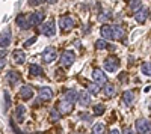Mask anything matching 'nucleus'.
<instances>
[{
    "label": "nucleus",
    "mask_w": 151,
    "mask_h": 134,
    "mask_svg": "<svg viewBox=\"0 0 151 134\" xmlns=\"http://www.w3.org/2000/svg\"><path fill=\"white\" fill-rule=\"evenodd\" d=\"M124 36V29L118 24H113V39H121Z\"/></svg>",
    "instance_id": "412c9836"
},
{
    "label": "nucleus",
    "mask_w": 151,
    "mask_h": 134,
    "mask_svg": "<svg viewBox=\"0 0 151 134\" xmlns=\"http://www.w3.org/2000/svg\"><path fill=\"white\" fill-rule=\"evenodd\" d=\"M41 32H42L45 36H53V35L56 33V30H55V21L45 23L44 26H42V29H41Z\"/></svg>",
    "instance_id": "ddd939ff"
},
{
    "label": "nucleus",
    "mask_w": 151,
    "mask_h": 134,
    "mask_svg": "<svg viewBox=\"0 0 151 134\" xmlns=\"http://www.w3.org/2000/svg\"><path fill=\"white\" fill-rule=\"evenodd\" d=\"M8 80H9V84L15 86V84L18 83V80H20L18 72H15V71H9V72H8Z\"/></svg>",
    "instance_id": "aec40b11"
},
{
    "label": "nucleus",
    "mask_w": 151,
    "mask_h": 134,
    "mask_svg": "<svg viewBox=\"0 0 151 134\" xmlns=\"http://www.w3.org/2000/svg\"><path fill=\"white\" fill-rule=\"evenodd\" d=\"M137 134H151V120L145 118H139L134 124Z\"/></svg>",
    "instance_id": "f257e3e1"
},
{
    "label": "nucleus",
    "mask_w": 151,
    "mask_h": 134,
    "mask_svg": "<svg viewBox=\"0 0 151 134\" xmlns=\"http://www.w3.org/2000/svg\"><path fill=\"white\" fill-rule=\"evenodd\" d=\"M104 95L106 96H109V98H110V96H113V95H115V86H113V84H104Z\"/></svg>",
    "instance_id": "b1692460"
},
{
    "label": "nucleus",
    "mask_w": 151,
    "mask_h": 134,
    "mask_svg": "<svg viewBox=\"0 0 151 134\" xmlns=\"http://www.w3.org/2000/svg\"><path fill=\"white\" fill-rule=\"evenodd\" d=\"M122 101H124V104L132 105L133 101H134V93H133L132 91H125V92L122 93Z\"/></svg>",
    "instance_id": "6ab92c4d"
},
{
    "label": "nucleus",
    "mask_w": 151,
    "mask_h": 134,
    "mask_svg": "<svg viewBox=\"0 0 151 134\" xmlns=\"http://www.w3.org/2000/svg\"><path fill=\"white\" fill-rule=\"evenodd\" d=\"M88 92H91L92 95H97L100 92V86H98L97 83H91L89 86H88Z\"/></svg>",
    "instance_id": "c85d7f7f"
},
{
    "label": "nucleus",
    "mask_w": 151,
    "mask_h": 134,
    "mask_svg": "<svg viewBox=\"0 0 151 134\" xmlns=\"http://www.w3.org/2000/svg\"><path fill=\"white\" fill-rule=\"evenodd\" d=\"M141 8H142V2H141V0H132V2L129 3V9L132 12H137Z\"/></svg>",
    "instance_id": "5701e85b"
},
{
    "label": "nucleus",
    "mask_w": 151,
    "mask_h": 134,
    "mask_svg": "<svg viewBox=\"0 0 151 134\" xmlns=\"http://www.w3.org/2000/svg\"><path fill=\"white\" fill-rule=\"evenodd\" d=\"M122 134H134V133H133L132 128H124V133Z\"/></svg>",
    "instance_id": "e433bc0d"
},
{
    "label": "nucleus",
    "mask_w": 151,
    "mask_h": 134,
    "mask_svg": "<svg viewBox=\"0 0 151 134\" xmlns=\"http://www.w3.org/2000/svg\"><path fill=\"white\" fill-rule=\"evenodd\" d=\"M12 56H14L15 63H24V60H26V53H24L23 50H15L14 53H12Z\"/></svg>",
    "instance_id": "f3484780"
},
{
    "label": "nucleus",
    "mask_w": 151,
    "mask_h": 134,
    "mask_svg": "<svg viewBox=\"0 0 151 134\" xmlns=\"http://www.w3.org/2000/svg\"><path fill=\"white\" fill-rule=\"evenodd\" d=\"M38 96H40V101H50L53 98V91L50 88H41Z\"/></svg>",
    "instance_id": "1a4fd4ad"
},
{
    "label": "nucleus",
    "mask_w": 151,
    "mask_h": 134,
    "mask_svg": "<svg viewBox=\"0 0 151 134\" xmlns=\"http://www.w3.org/2000/svg\"><path fill=\"white\" fill-rule=\"evenodd\" d=\"M58 108H59V112H60L62 115H67V113H70V112L73 110V103H70V101H67V100L64 98V100L59 101Z\"/></svg>",
    "instance_id": "6e6552de"
},
{
    "label": "nucleus",
    "mask_w": 151,
    "mask_h": 134,
    "mask_svg": "<svg viewBox=\"0 0 151 134\" xmlns=\"http://www.w3.org/2000/svg\"><path fill=\"white\" fill-rule=\"evenodd\" d=\"M44 2V0H29V5L30 6H38V5H41Z\"/></svg>",
    "instance_id": "72a5a7b5"
},
{
    "label": "nucleus",
    "mask_w": 151,
    "mask_h": 134,
    "mask_svg": "<svg viewBox=\"0 0 151 134\" xmlns=\"http://www.w3.org/2000/svg\"><path fill=\"white\" fill-rule=\"evenodd\" d=\"M59 118H60V113L56 110V108H52V110H50V120H52V122H56V120H59Z\"/></svg>",
    "instance_id": "cd10ccee"
},
{
    "label": "nucleus",
    "mask_w": 151,
    "mask_h": 134,
    "mask_svg": "<svg viewBox=\"0 0 151 134\" xmlns=\"http://www.w3.org/2000/svg\"><path fill=\"white\" fill-rule=\"evenodd\" d=\"M80 119L82 120H86V122H91V116L88 113H80Z\"/></svg>",
    "instance_id": "473e14b6"
},
{
    "label": "nucleus",
    "mask_w": 151,
    "mask_h": 134,
    "mask_svg": "<svg viewBox=\"0 0 151 134\" xmlns=\"http://www.w3.org/2000/svg\"><path fill=\"white\" fill-rule=\"evenodd\" d=\"M77 103L82 105V107H86V105H89L91 104V95H89V92H85V91H82V92H79V95H77Z\"/></svg>",
    "instance_id": "423d86ee"
},
{
    "label": "nucleus",
    "mask_w": 151,
    "mask_h": 134,
    "mask_svg": "<svg viewBox=\"0 0 151 134\" xmlns=\"http://www.w3.org/2000/svg\"><path fill=\"white\" fill-rule=\"evenodd\" d=\"M20 96H21L24 101L30 100L32 96H33V89H32L30 86H23V88L20 89Z\"/></svg>",
    "instance_id": "dca6fc26"
},
{
    "label": "nucleus",
    "mask_w": 151,
    "mask_h": 134,
    "mask_svg": "<svg viewBox=\"0 0 151 134\" xmlns=\"http://www.w3.org/2000/svg\"><path fill=\"white\" fill-rule=\"evenodd\" d=\"M56 57H58V53H56V50H55V47H47L45 50H44V53H42V60H44L45 63L55 62Z\"/></svg>",
    "instance_id": "7ed1b4c3"
},
{
    "label": "nucleus",
    "mask_w": 151,
    "mask_h": 134,
    "mask_svg": "<svg viewBox=\"0 0 151 134\" xmlns=\"http://www.w3.org/2000/svg\"><path fill=\"white\" fill-rule=\"evenodd\" d=\"M92 134H104V125L103 124H95L92 128Z\"/></svg>",
    "instance_id": "bb28decb"
},
{
    "label": "nucleus",
    "mask_w": 151,
    "mask_h": 134,
    "mask_svg": "<svg viewBox=\"0 0 151 134\" xmlns=\"http://www.w3.org/2000/svg\"><path fill=\"white\" fill-rule=\"evenodd\" d=\"M64 98H65L67 101H70V103H74L76 100H77V93H76V91H74V89H70V91H67V92H65Z\"/></svg>",
    "instance_id": "4be33fe9"
},
{
    "label": "nucleus",
    "mask_w": 151,
    "mask_h": 134,
    "mask_svg": "<svg viewBox=\"0 0 151 134\" xmlns=\"http://www.w3.org/2000/svg\"><path fill=\"white\" fill-rule=\"evenodd\" d=\"M107 47H109V44L104 39H98L95 42V48H97V50H104V48H107Z\"/></svg>",
    "instance_id": "c756f323"
},
{
    "label": "nucleus",
    "mask_w": 151,
    "mask_h": 134,
    "mask_svg": "<svg viewBox=\"0 0 151 134\" xmlns=\"http://www.w3.org/2000/svg\"><path fill=\"white\" fill-rule=\"evenodd\" d=\"M142 74L144 76H148V77H151V62H145V63H142Z\"/></svg>",
    "instance_id": "a878e982"
},
{
    "label": "nucleus",
    "mask_w": 151,
    "mask_h": 134,
    "mask_svg": "<svg viewBox=\"0 0 151 134\" xmlns=\"http://www.w3.org/2000/svg\"><path fill=\"white\" fill-rule=\"evenodd\" d=\"M118 65H119V62H118V59H115V57H107L104 60V69L109 71V72H115Z\"/></svg>",
    "instance_id": "39448f33"
},
{
    "label": "nucleus",
    "mask_w": 151,
    "mask_h": 134,
    "mask_svg": "<svg viewBox=\"0 0 151 134\" xmlns=\"http://www.w3.org/2000/svg\"><path fill=\"white\" fill-rule=\"evenodd\" d=\"M92 77H94V80H95V83L98 84V86H100V84H106V81H107L104 72H103L101 69H94Z\"/></svg>",
    "instance_id": "9b49d317"
},
{
    "label": "nucleus",
    "mask_w": 151,
    "mask_h": 134,
    "mask_svg": "<svg viewBox=\"0 0 151 134\" xmlns=\"http://www.w3.org/2000/svg\"><path fill=\"white\" fill-rule=\"evenodd\" d=\"M35 41H36V36H33V38H30V39H27L26 42H24V45H27V47H29V45H32Z\"/></svg>",
    "instance_id": "c9c22d12"
},
{
    "label": "nucleus",
    "mask_w": 151,
    "mask_h": 134,
    "mask_svg": "<svg viewBox=\"0 0 151 134\" xmlns=\"http://www.w3.org/2000/svg\"><path fill=\"white\" fill-rule=\"evenodd\" d=\"M104 105L103 104H97V105H94V113L97 115V116H101L103 113H104Z\"/></svg>",
    "instance_id": "7c9ffc66"
},
{
    "label": "nucleus",
    "mask_w": 151,
    "mask_h": 134,
    "mask_svg": "<svg viewBox=\"0 0 151 134\" xmlns=\"http://www.w3.org/2000/svg\"><path fill=\"white\" fill-rule=\"evenodd\" d=\"M109 17H110V14H109V12H106V14H101V15H100L98 20H100V21H106Z\"/></svg>",
    "instance_id": "f704fd0d"
},
{
    "label": "nucleus",
    "mask_w": 151,
    "mask_h": 134,
    "mask_svg": "<svg viewBox=\"0 0 151 134\" xmlns=\"http://www.w3.org/2000/svg\"><path fill=\"white\" fill-rule=\"evenodd\" d=\"M5 65H6V60H5V59H2V60H0V69H2Z\"/></svg>",
    "instance_id": "4c0bfd02"
},
{
    "label": "nucleus",
    "mask_w": 151,
    "mask_h": 134,
    "mask_svg": "<svg viewBox=\"0 0 151 134\" xmlns=\"http://www.w3.org/2000/svg\"><path fill=\"white\" fill-rule=\"evenodd\" d=\"M101 35H103V38L106 39H113V26H103L101 27Z\"/></svg>",
    "instance_id": "a211bd4d"
},
{
    "label": "nucleus",
    "mask_w": 151,
    "mask_h": 134,
    "mask_svg": "<svg viewBox=\"0 0 151 134\" xmlns=\"http://www.w3.org/2000/svg\"><path fill=\"white\" fill-rule=\"evenodd\" d=\"M11 104V98H9V92H5V110H8V107Z\"/></svg>",
    "instance_id": "2f4dec72"
},
{
    "label": "nucleus",
    "mask_w": 151,
    "mask_h": 134,
    "mask_svg": "<svg viewBox=\"0 0 151 134\" xmlns=\"http://www.w3.org/2000/svg\"><path fill=\"white\" fill-rule=\"evenodd\" d=\"M42 17H44V15H42V12H33V14L27 15L29 23H30V27H32V26H38V24L41 23Z\"/></svg>",
    "instance_id": "4468645a"
},
{
    "label": "nucleus",
    "mask_w": 151,
    "mask_h": 134,
    "mask_svg": "<svg viewBox=\"0 0 151 134\" xmlns=\"http://www.w3.org/2000/svg\"><path fill=\"white\" fill-rule=\"evenodd\" d=\"M11 39H12V35H11V30L9 29H5L2 33H0V47L6 48L9 44H11Z\"/></svg>",
    "instance_id": "0eeeda50"
},
{
    "label": "nucleus",
    "mask_w": 151,
    "mask_h": 134,
    "mask_svg": "<svg viewBox=\"0 0 151 134\" xmlns=\"http://www.w3.org/2000/svg\"><path fill=\"white\" fill-rule=\"evenodd\" d=\"M45 2H48V3H52V5H53V3H56V0H45Z\"/></svg>",
    "instance_id": "ea45409f"
},
{
    "label": "nucleus",
    "mask_w": 151,
    "mask_h": 134,
    "mask_svg": "<svg viewBox=\"0 0 151 134\" xmlns=\"http://www.w3.org/2000/svg\"><path fill=\"white\" fill-rule=\"evenodd\" d=\"M74 60H76V54L71 50H67V51H64V54L60 56V66L68 68L70 65L74 63Z\"/></svg>",
    "instance_id": "f03ea898"
},
{
    "label": "nucleus",
    "mask_w": 151,
    "mask_h": 134,
    "mask_svg": "<svg viewBox=\"0 0 151 134\" xmlns=\"http://www.w3.org/2000/svg\"><path fill=\"white\" fill-rule=\"evenodd\" d=\"M148 18V9L147 8H141L137 12H134V20L139 23V24H142V23H145V20Z\"/></svg>",
    "instance_id": "f8f14e48"
},
{
    "label": "nucleus",
    "mask_w": 151,
    "mask_h": 134,
    "mask_svg": "<svg viewBox=\"0 0 151 134\" xmlns=\"http://www.w3.org/2000/svg\"><path fill=\"white\" fill-rule=\"evenodd\" d=\"M110 134H121V133H119V131H118L116 128H113V130L110 131Z\"/></svg>",
    "instance_id": "58836bf2"
},
{
    "label": "nucleus",
    "mask_w": 151,
    "mask_h": 134,
    "mask_svg": "<svg viewBox=\"0 0 151 134\" xmlns=\"http://www.w3.org/2000/svg\"><path fill=\"white\" fill-rule=\"evenodd\" d=\"M29 69H30V74H32V76H42V68H41L40 65L32 63Z\"/></svg>",
    "instance_id": "393cba45"
},
{
    "label": "nucleus",
    "mask_w": 151,
    "mask_h": 134,
    "mask_svg": "<svg viewBox=\"0 0 151 134\" xmlns=\"http://www.w3.org/2000/svg\"><path fill=\"white\" fill-rule=\"evenodd\" d=\"M24 118H26V107H24L23 104H20L15 108V120L17 122H23Z\"/></svg>",
    "instance_id": "2eb2a0df"
},
{
    "label": "nucleus",
    "mask_w": 151,
    "mask_h": 134,
    "mask_svg": "<svg viewBox=\"0 0 151 134\" xmlns=\"http://www.w3.org/2000/svg\"><path fill=\"white\" fill-rule=\"evenodd\" d=\"M74 26H76V21H74L73 17H62L59 20V27H60V30H64V32L71 30Z\"/></svg>",
    "instance_id": "20e7f679"
},
{
    "label": "nucleus",
    "mask_w": 151,
    "mask_h": 134,
    "mask_svg": "<svg viewBox=\"0 0 151 134\" xmlns=\"http://www.w3.org/2000/svg\"><path fill=\"white\" fill-rule=\"evenodd\" d=\"M17 26L20 27V29H23V30H27V29H30V23H29V18H27V15H18L17 17Z\"/></svg>",
    "instance_id": "9d476101"
}]
</instances>
